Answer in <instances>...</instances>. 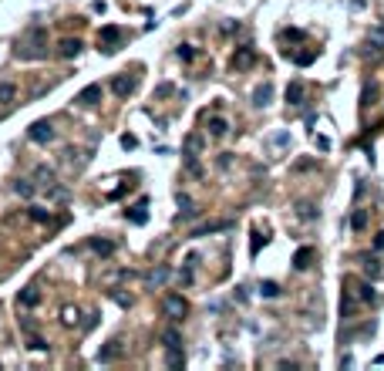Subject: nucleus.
<instances>
[{
  "mask_svg": "<svg viewBox=\"0 0 384 371\" xmlns=\"http://www.w3.org/2000/svg\"><path fill=\"white\" fill-rule=\"evenodd\" d=\"M253 61H256V51L253 48H240L236 54H232V68H240V71H243V68H249Z\"/></svg>",
  "mask_w": 384,
  "mask_h": 371,
  "instance_id": "obj_10",
  "label": "nucleus"
},
{
  "mask_svg": "<svg viewBox=\"0 0 384 371\" xmlns=\"http://www.w3.org/2000/svg\"><path fill=\"white\" fill-rule=\"evenodd\" d=\"M229 219H223V223H206V226H196L189 236H209V233H223V230H229Z\"/></svg>",
  "mask_w": 384,
  "mask_h": 371,
  "instance_id": "obj_12",
  "label": "nucleus"
},
{
  "mask_svg": "<svg viewBox=\"0 0 384 371\" xmlns=\"http://www.w3.org/2000/svg\"><path fill=\"white\" fill-rule=\"evenodd\" d=\"M27 138L37 142V146H48L51 138H54V129H51V121H34L31 129H27Z\"/></svg>",
  "mask_w": 384,
  "mask_h": 371,
  "instance_id": "obj_4",
  "label": "nucleus"
},
{
  "mask_svg": "<svg viewBox=\"0 0 384 371\" xmlns=\"http://www.w3.org/2000/svg\"><path fill=\"white\" fill-rule=\"evenodd\" d=\"M260 294H263V297H280V283L276 280H263L260 283Z\"/></svg>",
  "mask_w": 384,
  "mask_h": 371,
  "instance_id": "obj_27",
  "label": "nucleus"
},
{
  "mask_svg": "<svg viewBox=\"0 0 384 371\" xmlns=\"http://www.w3.org/2000/svg\"><path fill=\"white\" fill-rule=\"evenodd\" d=\"M27 347H31V351H48V341H40V338H34V334H31Z\"/></svg>",
  "mask_w": 384,
  "mask_h": 371,
  "instance_id": "obj_35",
  "label": "nucleus"
},
{
  "mask_svg": "<svg viewBox=\"0 0 384 371\" xmlns=\"http://www.w3.org/2000/svg\"><path fill=\"white\" fill-rule=\"evenodd\" d=\"M199 149H202V138L192 132V135L185 138V152H182V155H199Z\"/></svg>",
  "mask_w": 384,
  "mask_h": 371,
  "instance_id": "obj_24",
  "label": "nucleus"
},
{
  "mask_svg": "<svg viewBox=\"0 0 384 371\" xmlns=\"http://www.w3.org/2000/svg\"><path fill=\"white\" fill-rule=\"evenodd\" d=\"M162 341H165V351H182V334H179L176 327H165Z\"/></svg>",
  "mask_w": 384,
  "mask_h": 371,
  "instance_id": "obj_13",
  "label": "nucleus"
},
{
  "mask_svg": "<svg viewBox=\"0 0 384 371\" xmlns=\"http://www.w3.org/2000/svg\"><path fill=\"white\" fill-rule=\"evenodd\" d=\"M300 216H304V219H313V216H317V210H313L310 202H300Z\"/></svg>",
  "mask_w": 384,
  "mask_h": 371,
  "instance_id": "obj_36",
  "label": "nucleus"
},
{
  "mask_svg": "<svg viewBox=\"0 0 384 371\" xmlns=\"http://www.w3.org/2000/svg\"><path fill=\"white\" fill-rule=\"evenodd\" d=\"M121 146H125V149H135L138 138H135V135H121Z\"/></svg>",
  "mask_w": 384,
  "mask_h": 371,
  "instance_id": "obj_38",
  "label": "nucleus"
},
{
  "mask_svg": "<svg viewBox=\"0 0 384 371\" xmlns=\"http://www.w3.org/2000/svg\"><path fill=\"white\" fill-rule=\"evenodd\" d=\"M121 27H115V24H108V27H101V34H98V44H101V51L104 54H115V51L121 48Z\"/></svg>",
  "mask_w": 384,
  "mask_h": 371,
  "instance_id": "obj_2",
  "label": "nucleus"
},
{
  "mask_svg": "<svg viewBox=\"0 0 384 371\" xmlns=\"http://www.w3.org/2000/svg\"><path fill=\"white\" fill-rule=\"evenodd\" d=\"M121 358V344L118 341H108V344L98 351V364H112V361H118Z\"/></svg>",
  "mask_w": 384,
  "mask_h": 371,
  "instance_id": "obj_6",
  "label": "nucleus"
},
{
  "mask_svg": "<svg viewBox=\"0 0 384 371\" xmlns=\"http://www.w3.org/2000/svg\"><path fill=\"white\" fill-rule=\"evenodd\" d=\"M360 266H364V274H368L371 280H381V277H384V266L377 263V257H374V253H368V257H360Z\"/></svg>",
  "mask_w": 384,
  "mask_h": 371,
  "instance_id": "obj_7",
  "label": "nucleus"
},
{
  "mask_svg": "<svg viewBox=\"0 0 384 371\" xmlns=\"http://www.w3.org/2000/svg\"><path fill=\"white\" fill-rule=\"evenodd\" d=\"M351 226L360 233V230L368 226V210H354V213H351Z\"/></svg>",
  "mask_w": 384,
  "mask_h": 371,
  "instance_id": "obj_25",
  "label": "nucleus"
},
{
  "mask_svg": "<svg viewBox=\"0 0 384 371\" xmlns=\"http://www.w3.org/2000/svg\"><path fill=\"white\" fill-rule=\"evenodd\" d=\"M165 280H168V266H159V270L148 274V287H162Z\"/></svg>",
  "mask_w": 384,
  "mask_h": 371,
  "instance_id": "obj_23",
  "label": "nucleus"
},
{
  "mask_svg": "<svg viewBox=\"0 0 384 371\" xmlns=\"http://www.w3.org/2000/svg\"><path fill=\"white\" fill-rule=\"evenodd\" d=\"M287 105H304V81H290L287 85Z\"/></svg>",
  "mask_w": 384,
  "mask_h": 371,
  "instance_id": "obj_11",
  "label": "nucleus"
},
{
  "mask_svg": "<svg viewBox=\"0 0 384 371\" xmlns=\"http://www.w3.org/2000/svg\"><path fill=\"white\" fill-rule=\"evenodd\" d=\"M48 199H54V202H64L68 199V189H64V186H48Z\"/></svg>",
  "mask_w": 384,
  "mask_h": 371,
  "instance_id": "obj_28",
  "label": "nucleus"
},
{
  "mask_svg": "<svg viewBox=\"0 0 384 371\" xmlns=\"http://www.w3.org/2000/svg\"><path fill=\"white\" fill-rule=\"evenodd\" d=\"M270 98H273V85H260V88L253 91V105L256 108H266V105H270Z\"/></svg>",
  "mask_w": 384,
  "mask_h": 371,
  "instance_id": "obj_14",
  "label": "nucleus"
},
{
  "mask_svg": "<svg viewBox=\"0 0 384 371\" xmlns=\"http://www.w3.org/2000/svg\"><path fill=\"white\" fill-rule=\"evenodd\" d=\"M165 361H168V368H182V364H185V355H182V351H168Z\"/></svg>",
  "mask_w": 384,
  "mask_h": 371,
  "instance_id": "obj_31",
  "label": "nucleus"
},
{
  "mask_svg": "<svg viewBox=\"0 0 384 371\" xmlns=\"http://www.w3.org/2000/svg\"><path fill=\"white\" fill-rule=\"evenodd\" d=\"M14 193L20 196V199H31V196H34V182H31V179H17V182H14Z\"/></svg>",
  "mask_w": 384,
  "mask_h": 371,
  "instance_id": "obj_20",
  "label": "nucleus"
},
{
  "mask_svg": "<svg viewBox=\"0 0 384 371\" xmlns=\"http://www.w3.org/2000/svg\"><path fill=\"white\" fill-rule=\"evenodd\" d=\"M34 179H37V186L48 189V186H54V169H51V166H37V169H34Z\"/></svg>",
  "mask_w": 384,
  "mask_h": 371,
  "instance_id": "obj_17",
  "label": "nucleus"
},
{
  "mask_svg": "<svg viewBox=\"0 0 384 371\" xmlns=\"http://www.w3.org/2000/svg\"><path fill=\"white\" fill-rule=\"evenodd\" d=\"M27 216H31L34 223H51V210H40V206H31Z\"/></svg>",
  "mask_w": 384,
  "mask_h": 371,
  "instance_id": "obj_26",
  "label": "nucleus"
},
{
  "mask_svg": "<svg viewBox=\"0 0 384 371\" xmlns=\"http://www.w3.org/2000/svg\"><path fill=\"white\" fill-rule=\"evenodd\" d=\"M112 91H115L118 98H128L132 91H135V78H125V74H118V78L112 81Z\"/></svg>",
  "mask_w": 384,
  "mask_h": 371,
  "instance_id": "obj_9",
  "label": "nucleus"
},
{
  "mask_svg": "<svg viewBox=\"0 0 384 371\" xmlns=\"http://www.w3.org/2000/svg\"><path fill=\"white\" fill-rule=\"evenodd\" d=\"M310 263H313V246H300L296 257H293V266H296V270H307Z\"/></svg>",
  "mask_w": 384,
  "mask_h": 371,
  "instance_id": "obj_16",
  "label": "nucleus"
},
{
  "mask_svg": "<svg viewBox=\"0 0 384 371\" xmlns=\"http://www.w3.org/2000/svg\"><path fill=\"white\" fill-rule=\"evenodd\" d=\"M145 210H148V199H138L135 206H132V213H128V219H132L135 226H142L145 219H148V213H145Z\"/></svg>",
  "mask_w": 384,
  "mask_h": 371,
  "instance_id": "obj_15",
  "label": "nucleus"
},
{
  "mask_svg": "<svg viewBox=\"0 0 384 371\" xmlns=\"http://www.w3.org/2000/svg\"><path fill=\"white\" fill-rule=\"evenodd\" d=\"M81 48H84V44H81L78 37H64L61 44H57V54H61V57H78Z\"/></svg>",
  "mask_w": 384,
  "mask_h": 371,
  "instance_id": "obj_8",
  "label": "nucleus"
},
{
  "mask_svg": "<svg viewBox=\"0 0 384 371\" xmlns=\"http://www.w3.org/2000/svg\"><path fill=\"white\" fill-rule=\"evenodd\" d=\"M313 57H317V54H313V51H304V54H296L293 61H296V65H300V68H307V65H313Z\"/></svg>",
  "mask_w": 384,
  "mask_h": 371,
  "instance_id": "obj_33",
  "label": "nucleus"
},
{
  "mask_svg": "<svg viewBox=\"0 0 384 371\" xmlns=\"http://www.w3.org/2000/svg\"><path fill=\"white\" fill-rule=\"evenodd\" d=\"M172 91H176V88H172V85H159V88H155V98H168V95H172Z\"/></svg>",
  "mask_w": 384,
  "mask_h": 371,
  "instance_id": "obj_37",
  "label": "nucleus"
},
{
  "mask_svg": "<svg viewBox=\"0 0 384 371\" xmlns=\"http://www.w3.org/2000/svg\"><path fill=\"white\" fill-rule=\"evenodd\" d=\"M14 98H17V88H14V85H0V105H10Z\"/></svg>",
  "mask_w": 384,
  "mask_h": 371,
  "instance_id": "obj_29",
  "label": "nucleus"
},
{
  "mask_svg": "<svg viewBox=\"0 0 384 371\" xmlns=\"http://www.w3.org/2000/svg\"><path fill=\"white\" fill-rule=\"evenodd\" d=\"M162 311H165V317H172V321H182L185 311H189V304H185L182 294H168V297L162 300Z\"/></svg>",
  "mask_w": 384,
  "mask_h": 371,
  "instance_id": "obj_3",
  "label": "nucleus"
},
{
  "mask_svg": "<svg viewBox=\"0 0 384 371\" xmlns=\"http://www.w3.org/2000/svg\"><path fill=\"white\" fill-rule=\"evenodd\" d=\"M91 250H95L98 257H112V253H115V243H112V240H91Z\"/></svg>",
  "mask_w": 384,
  "mask_h": 371,
  "instance_id": "obj_21",
  "label": "nucleus"
},
{
  "mask_svg": "<svg viewBox=\"0 0 384 371\" xmlns=\"http://www.w3.org/2000/svg\"><path fill=\"white\" fill-rule=\"evenodd\" d=\"M384 250V233H377V240H374V253H381Z\"/></svg>",
  "mask_w": 384,
  "mask_h": 371,
  "instance_id": "obj_39",
  "label": "nucleus"
},
{
  "mask_svg": "<svg viewBox=\"0 0 384 371\" xmlns=\"http://www.w3.org/2000/svg\"><path fill=\"white\" fill-rule=\"evenodd\" d=\"M17 57H24V61H40V57H48V34H44V27H31V31L20 37Z\"/></svg>",
  "mask_w": 384,
  "mask_h": 371,
  "instance_id": "obj_1",
  "label": "nucleus"
},
{
  "mask_svg": "<svg viewBox=\"0 0 384 371\" xmlns=\"http://www.w3.org/2000/svg\"><path fill=\"white\" fill-rule=\"evenodd\" d=\"M357 300L360 304H377V294L371 283H357Z\"/></svg>",
  "mask_w": 384,
  "mask_h": 371,
  "instance_id": "obj_19",
  "label": "nucleus"
},
{
  "mask_svg": "<svg viewBox=\"0 0 384 371\" xmlns=\"http://www.w3.org/2000/svg\"><path fill=\"white\" fill-rule=\"evenodd\" d=\"M78 317H81L78 307H64V311H61V321H64V324H78Z\"/></svg>",
  "mask_w": 384,
  "mask_h": 371,
  "instance_id": "obj_30",
  "label": "nucleus"
},
{
  "mask_svg": "<svg viewBox=\"0 0 384 371\" xmlns=\"http://www.w3.org/2000/svg\"><path fill=\"white\" fill-rule=\"evenodd\" d=\"M192 263H196V257H185V266H182V283H192Z\"/></svg>",
  "mask_w": 384,
  "mask_h": 371,
  "instance_id": "obj_32",
  "label": "nucleus"
},
{
  "mask_svg": "<svg viewBox=\"0 0 384 371\" xmlns=\"http://www.w3.org/2000/svg\"><path fill=\"white\" fill-rule=\"evenodd\" d=\"M176 54H179V61H192V57H196V48H189V44H182V48H179Z\"/></svg>",
  "mask_w": 384,
  "mask_h": 371,
  "instance_id": "obj_34",
  "label": "nucleus"
},
{
  "mask_svg": "<svg viewBox=\"0 0 384 371\" xmlns=\"http://www.w3.org/2000/svg\"><path fill=\"white\" fill-rule=\"evenodd\" d=\"M74 101H78V105H98V101H101V85H88V88H81Z\"/></svg>",
  "mask_w": 384,
  "mask_h": 371,
  "instance_id": "obj_5",
  "label": "nucleus"
},
{
  "mask_svg": "<svg viewBox=\"0 0 384 371\" xmlns=\"http://www.w3.org/2000/svg\"><path fill=\"white\" fill-rule=\"evenodd\" d=\"M226 132H229V125H226V118H219V115H212V118H209V135H212V138H223Z\"/></svg>",
  "mask_w": 384,
  "mask_h": 371,
  "instance_id": "obj_18",
  "label": "nucleus"
},
{
  "mask_svg": "<svg viewBox=\"0 0 384 371\" xmlns=\"http://www.w3.org/2000/svg\"><path fill=\"white\" fill-rule=\"evenodd\" d=\"M17 300H20V304H24V307H34V304H37V300H40V294H37V287H24V291H20V297H17Z\"/></svg>",
  "mask_w": 384,
  "mask_h": 371,
  "instance_id": "obj_22",
  "label": "nucleus"
}]
</instances>
